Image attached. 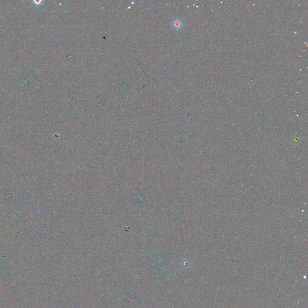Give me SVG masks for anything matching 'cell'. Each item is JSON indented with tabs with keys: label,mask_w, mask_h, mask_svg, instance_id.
<instances>
[{
	"label": "cell",
	"mask_w": 308,
	"mask_h": 308,
	"mask_svg": "<svg viewBox=\"0 0 308 308\" xmlns=\"http://www.w3.org/2000/svg\"><path fill=\"white\" fill-rule=\"evenodd\" d=\"M171 25H172V28H173L174 30H179L182 28L183 24H182V22L181 20L176 18L174 20H173Z\"/></svg>",
	"instance_id": "obj_1"
}]
</instances>
